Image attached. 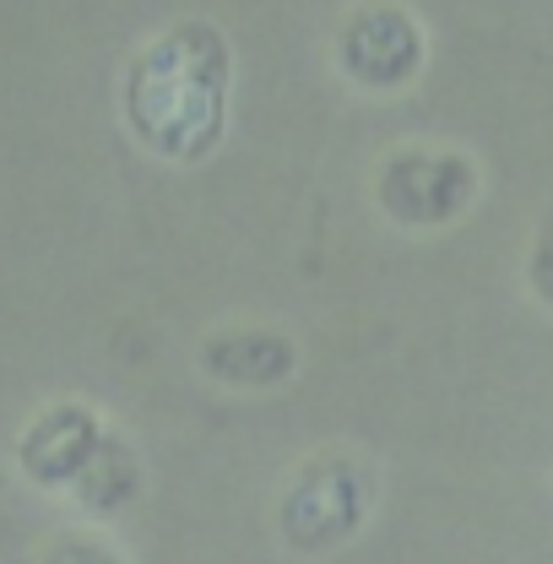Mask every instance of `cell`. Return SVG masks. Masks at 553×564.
<instances>
[{
    "instance_id": "7",
    "label": "cell",
    "mask_w": 553,
    "mask_h": 564,
    "mask_svg": "<svg viewBox=\"0 0 553 564\" xmlns=\"http://www.w3.org/2000/svg\"><path fill=\"white\" fill-rule=\"evenodd\" d=\"M141 494V467H137V451L126 445V440H104V451H98V462L87 467V478L71 489V499L87 510V516H115V510H126L131 499Z\"/></svg>"
},
{
    "instance_id": "4",
    "label": "cell",
    "mask_w": 553,
    "mask_h": 564,
    "mask_svg": "<svg viewBox=\"0 0 553 564\" xmlns=\"http://www.w3.org/2000/svg\"><path fill=\"white\" fill-rule=\"evenodd\" d=\"M337 66L364 93H402L423 70V28L397 0H364L337 28Z\"/></svg>"
},
{
    "instance_id": "1",
    "label": "cell",
    "mask_w": 553,
    "mask_h": 564,
    "mask_svg": "<svg viewBox=\"0 0 553 564\" xmlns=\"http://www.w3.org/2000/svg\"><path fill=\"white\" fill-rule=\"evenodd\" d=\"M234 50L217 22H174L131 55L120 82L126 131L163 163H202L228 131Z\"/></svg>"
},
{
    "instance_id": "9",
    "label": "cell",
    "mask_w": 553,
    "mask_h": 564,
    "mask_svg": "<svg viewBox=\"0 0 553 564\" xmlns=\"http://www.w3.org/2000/svg\"><path fill=\"white\" fill-rule=\"evenodd\" d=\"M527 288L553 310V239H543V245L527 256Z\"/></svg>"
},
{
    "instance_id": "2",
    "label": "cell",
    "mask_w": 553,
    "mask_h": 564,
    "mask_svg": "<svg viewBox=\"0 0 553 564\" xmlns=\"http://www.w3.org/2000/svg\"><path fill=\"white\" fill-rule=\"evenodd\" d=\"M375 494H380V478L358 451H343V445L321 451L288 478V489L276 499V532L293 554L321 560L364 532Z\"/></svg>"
},
{
    "instance_id": "5",
    "label": "cell",
    "mask_w": 553,
    "mask_h": 564,
    "mask_svg": "<svg viewBox=\"0 0 553 564\" xmlns=\"http://www.w3.org/2000/svg\"><path fill=\"white\" fill-rule=\"evenodd\" d=\"M104 440H109L104 423L93 419L87 408L55 402V408H44L39 419L22 429L17 456H22V473L33 484H44V489H76L87 478V467L98 462Z\"/></svg>"
},
{
    "instance_id": "3",
    "label": "cell",
    "mask_w": 553,
    "mask_h": 564,
    "mask_svg": "<svg viewBox=\"0 0 553 564\" xmlns=\"http://www.w3.org/2000/svg\"><path fill=\"white\" fill-rule=\"evenodd\" d=\"M375 202L397 228H451L478 202V163L445 147H397L375 174Z\"/></svg>"
},
{
    "instance_id": "6",
    "label": "cell",
    "mask_w": 553,
    "mask_h": 564,
    "mask_svg": "<svg viewBox=\"0 0 553 564\" xmlns=\"http://www.w3.org/2000/svg\"><path fill=\"white\" fill-rule=\"evenodd\" d=\"M202 369L228 391H272L299 369V343L282 332H212L202 343Z\"/></svg>"
},
{
    "instance_id": "8",
    "label": "cell",
    "mask_w": 553,
    "mask_h": 564,
    "mask_svg": "<svg viewBox=\"0 0 553 564\" xmlns=\"http://www.w3.org/2000/svg\"><path fill=\"white\" fill-rule=\"evenodd\" d=\"M39 564H126L120 560V549H109L104 538H93V532H66V538H55Z\"/></svg>"
}]
</instances>
